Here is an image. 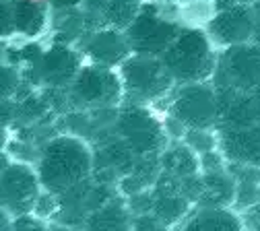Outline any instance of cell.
I'll use <instances>...</instances> for the list:
<instances>
[{"mask_svg": "<svg viewBox=\"0 0 260 231\" xmlns=\"http://www.w3.org/2000/svg\"><path fill=\"white\" fill-rule=\"evenodd\" d=\"M36 172L42 190L54 196H64L73 188L85 184L93 174V151L75 135L54 137L42 149Z\"/></svg>", "mask_w": 260, "mask_h": 231, "instance_id": "cell-1", "label": "cell"}, {"mask_svg": "<svg viewBox=\"0 0 260 231\" xmlns=\"http://www.w3.org/2000/svg\"><path fill=\"white\" fill-rule=\"evenodd\" d=\"M217 46L203 27H182L176 40L161 54L176 85L211 81L217 66Z\"/></svg>", "mask_w": 260, "mask_h": 231, "instance_id": "cell-2", "label": "cell"}, {"mask_svg": "<svg viewBox=\"0 0 260 231\" xmlns=\"http://www.w3.org/2000/svg\"><path fill=\"white\" fill-rule=\"evenodd\" d=\"M118 75L124 85V104L151 106L168 97L176 87V81L159 56L130 54L118 66Z\"/></svg>", "mask_w": 260, "mask_h": 231, "instance_id": "cell-3", "label": "cell"}, {"mask_svg": "<svg viewBox=\"0 0 260 231\" xmlns=\"http://www.w3.org/2000/svg\"><path fill=\"white\" fill-rule=\"evenodd\" d=\"M116 135L135 153V157L159 155L170 143L164 118H159L151 106L124 104L116 114Z\"/></svg>", "mask_w": 260, "mask_h": 231, "instance_id": "cell-4", "label": "cell"}, {"mask_svg": "<svg viewBox=\"0 0 260 231\" xmlns=\"http://www.w3.org/2000/svg\"><path fill=\"white\" fill-rule=\"evenodd\" d=\"M211 83L215 91L236 93H250L260 87V46L246 42L221 48Z\"/></svg>", "mask_w": 260, "mask_h": 231, "instance_id": "cell-5", "label": "cell"}, {"mask_svg": "<svg viewBox=\"0 0 260 231\" xmlns=\"http://www.w3.org/2000/svg\"><path fill=\"white\" fill-rule=\"evenodd\" d=\"M170 116L186 128H215L219 120L217 91L211 81L184 83L172 89Z\"/></svg>", "mask_w": 260, "mask_h": 231, "instance_id": "cell-6", "label": "cell"}, {"mask_svg": "<svg viewBox=\"0 0 260 231\" xmlns=\"http://www.w3.org/2000/svg\"><path fill=\"white\" fill-rule=\"evenodd\" d=\"M180 25L159 13L149 0L141 5V11L124 29L133 54L161 56L180 33Z\"/></svg>", "mask_w": 260, "mask_h": 231, "instance_id": "cell-7", "label": "cell"}, {"mask_svg": "<svg viewBox=\"0 0 260 231\" xmlns=\"http://www.w3.org/2000/svg\"><path fill=\"white\" fill-rule=\"evenodd\" d=\"M71 93L77 104L85 108H118L124 102V85L118 69H108L100 64L81 66L75 81L71 83Z\"/></svg>", "mask_w": 260, "mask_h": 231, "instance_id": "cell-8", "label": "cell"}, {"mask_svg": "<svg viewBox=\"0 0 260 231\" xmlns=\"http://www.w3.org/2000/svg\"><path fill=\"white\" fill-rule=\"evenodd\" d=\"M42 194L38 172L27 163H9L0 176V205L13 217L31 213Z\"/></svg>", "mask_w": 260, "mask_h": 231, "instance_id": "cell-9", "label": "cell"}, {"mask_svg": "<svg viewBox=\"0 0 260 231\" xmlns=\"http://www.w3.org/2000/svg\"><path fill=\"white\" fill-rule=\"evenodd\" d=\"M256 29V13L252 5H232L217 11L205 31L217 48H227L236 44L252 42Z\"/></svg>", "mask_w": 260, "mask_h": 231, "instance_id": "cell-10", "label": "cell"}, {"mask_svg": "<svg viewBox=\"0 0 260 231\" xmlns=\"http://www.w3.org/2000/svg\"><path fill=\"white\" fill-rule=\"evenodd\" d=\"M219 151L227 163L260 168V124L248 128H215Z\"/></svg>", "mask_w": 260, "mask_h": 231, "instance_id": "cell-11", "label": "cell"}, {"mask_svg": "<svg viewBox=\"0 0 260 231\" xmlns=\"http://www.w3.org/2000/svg\"><path fill=\"white\" fill-rule=\"evenodd\" d=\"M85 52L93 64L108 66V69H118L133 54L126 33L116 27H100L93 31L85 46Z\"/></svg>", "mask_w": 260, "mask_h": 231, "instance_id": "cell-12", "label": "cell"}, {"mask_svg": "<svg viewBox=\"0 0 260 231\" xmlns=\"http://www.w3.org/2000/svg\"><path fill=\"white\" fill-rule=\"evenodd\" d=\"M38 71L42 83L50 87H67L75 81L77 73L81 71V58L69 46H54L42 54L38 60Z\"/></svg>", "mask_w": 260, "mask_h": 231, "instance_id": "cell-13", "label": "cell"}, {"mask_svg": "<svg viewBox=\"0 0 260 231\" xmlns=\"http://www.w3.org/2000/svg\"><path fill=\"white\" fill-rule=\"evenodd\" d=\"M176 231H248L234 207H194Z\"/></svg>", "mask_w": 260, "mask_h": 231, "instance_id": "cell-14", "label": "cell"}, {"mask_svg": "<svg viewBox=\"0 0 260 231\" xmlns=\"http://www.w3.org/2000/svg\"><path fill=\"white\" fill-rule=\"evenodd\" d=\"M135 215L130 213L126 198H110L102 207L87 213L83 231H133Z\"/></svg>", "mask_w": 260, "mask_h": 231, "instance_id": "cell-15", "label": "cell"}, {"mask_svg": "<svg viewBox=\"0 0 260 231\" xmlns=\"http://www.w3.org/2000/svg\"><path fill=\"white\" fill-rule=\"evenodd\" d=\"M159 165L161 172L172 174L176 178H188L201 174V159L188 145L182 141H170L164 151L159 153Z\"/></svg>", "mask_w": 260, "mask_h": 231, "instance_id": "cell-16", "label": "cell"}, {"mask_svg": "<svg viewBox=\"0 0 260 231\" xmlns=\"http://www.w3.org/2000/svg\"><path fill=\"white\" fill-rule=\"evenodd\" d=\"M203 196L194 207H234L236 201V180L234 176L221 172H203Z\"/></svg>", "mask_w": 260, "mask_h": 231, "instance_id": "cell-17", "label": "cell"}, {"mask_svg": "<svg viewBox=\"0 0 260 231\" xmlns=\"http://www.w3.org/2000/svg\"><path fill=\"white\" fill-rule=\"evenodd\" d=\"M87 11L102 19L104 27L126 29L141 11V3L137 0H85Z\"/></svg>", "mask_w": 260, "mask_h": 231, "instance_id": "cell-18", "label": "cell"}, {"mask_svg": "<svg viewBox=\"0 0 260 231\" xmlns=\"http://www.w3.org/2000/svg\"><path fill=\"white\" fill-rule=\"evenodd\" d=\"M192 209L194 205L184 194H153L151 213L168 229H176L190 215Z\"/></svg>", "mask_w": 260, "mask_h": 231, "instance_id": "cell-19", "label": "cell"}, {"mask_svg": "<svg viewBox=\"0 0 260 231\" xmlns=\"http://www.w3.org/2000/svg\"><path fill=\"white\" fill-rule=\"evenodd\" d=\"M15 13V31L27 38H36L46 25V7L34 0H17L13 3Z\"/></svg>", "mask_w": 260, "mask_h": 231, "instance_id": "cell-20", "label": "cell"}, {"mask_svg": "<svg viewBox=\"0 0 260 231\" xmlns=\"http://www.w3.org/2000/svg\"><path fill=\"white\" fill-rule=\"evenodd\" d=\"M180 141L184 145H188L199 157L219 149V139H217L215 128H186L184 137Z\"/></svg>", "mask_w": 260, "mask_h": 231, "instance_id": "cell-21", "label": "cell"}, {"mask_svg": "<svg viewBox=\"0 0 260 231\" xmlns=\"http://www.w3.org/2000/svg\"><path fill=\"white\" fill-rule=\"evenodd\" d=\"M11 231H48V223L34 215V213H25V215H15L13 217V229Z\"/></svg>", "mask_w": 260, "mask_h": 231, "instance_id": "cell-22", "label": "cell"}, {"mask_svg": "<svg viewBox=\"0 0 260 231\" xmlns=\"http://www.w3.org/2000/svg\"><path fill=\"white\" fill-rule=\"evenodd\" d=\"M19 89V73L13 66H0V97H11Z\"/></svg>", "mask_w": 260, "mask_h": 231, "instance_id": "cell-23", "label": "cell"}, {"mask_svg": "<svg viewBox=\"0 0 260 231\" xmlns=\"http://www.w3.org/2000/svg\"><path fill=\"white\" fill-rule=\"evenodd\" d=\"M15 33V13L13 3L0 0V38H9Z\"/></svg>", "mask_w": 260, "mask_h": 231, "instance_id": "cell-24", "label": "cell"}, {"mask_svg": "<svg viewBox=\"0 0 260 231\" xmlns=\"http://www.w3.org/2000/svg\"><path fill=\"white\" fill-rule=\"evenodd\" d=\"M133 231H170V229L161 225L153 213H143V215H135Z\"/></svg>", "mask_w": 260, "mask_h": 231, "instance_id": "cell-25", "label": "cell"}, {"mask_svg": "<svg viewBox=\"0 0 260 231\" xmlns=\"http://www.w3.org/2000/svg\"><path fill=\"white\" fill-rule=\"evenodd\" d=\"M199 159H201V174L203 172H221V170H225V165H227V161H225V157L221 155L219 149L211 151V153H205Z\"/></svg>", "mask_w": 260, "mask_h": 231, "instance_id": "cell-26", "label": "cell"}, {"mask_svg": "<svg viewBox=\"0 0 260 231\" xmlns=\"http://www.w3.org/2000/svg\"><path fill=\"white\" fill-rule=\"evenodd\" d=\"M15 118V104L9 97H0V126L11 124Z\"/></svg>", "mask_w": 260, "mask_h": 231, "instance_id": "cell-27", "label": "cell"}, {"mask_svg": "<svg viewBox=\"0 0 260 231\" xmlns=\"http://www.w3.org/2000/svg\"><path fill=\"white\" fill-rule=\"evenodd\" d=\"M13 229V215L0 205V231H11Z\"/></svg>", "mask_w": 260, "mask_h": 231, "instance_id": "cell-28", "label": "cell"}, {"mask_svg": "<svg viewBox=\"0 0 260 231\" xmlns=\"http://www.w3.org/2000/svg\"><path fill=\"white\" fill-rule=\"evenodd\" d=\"M252 7H254V13H256V29H254V38H252V42L260 46V0H256Z\"/></svg>", "mask_w": 260, "mask_h": 231, "instance_id": "cell-29", "label": "cell"}, {"mask_svg": "<svg viewBox=\"0 0 260 231\" xmlns=\"http://www.w3.org/2000/svg\"><path fill=\"white\" fill-rule=\"evenodd\" d=\"M83 3V0H52V5L56 9H75Z\"/></svg>", "mask_w": 260, "mask_h": 231, "instance_id": "cell-30", "label": "cell"}, {"mask_svg": "<svg viewBox=\"0 0 260 231\" xmlns=\"http://www.w3.org/2000/svg\"><path fill=\"white\" fill-rule=\"evenodd\" d=\"M48 231H71V227L64 223H52V225H48Z\"/></svg>", "mask_w": 260, "mask_h": 231, "instance_id": "cell-31", "label": "cell"}, {"mask_svg": "<svg viewBox=\"0 0 260 231\" xmlns=\"http://www.w3.org/2000/svg\"><path fill=\"white\" fill-rule=\"evenodd\" d=\"M7 165H9L7 157H5L3 153H0V176H3V172H5V168H7Z\"/></svg>", "mask_w": 260, "mask_h": 231, "instance_id": "cell-32", "label": "cell"}, {"mask_svg": "<svg viewBox=\"0 0 260 231\" xmlns=\"http://www.w3.org/2000/svg\"><path fill=\"white\" fill-rule=\"evenodd\" d=\"M252 93H254V95H256V97H258V99H260V87H256V89H254V91H252Z\"/></svg>", "mask_w": 260, "mask_h": 231, "instance_id": "cell-33", "label": "cell"}, {"mask_svg": "<svg viewBox=\"0 0 260 231\" xmlns=\"http://www.w3.org/2000/svg\"><path fill=\"white\" fill-rule=\"evenodd\" d=\"M161 3H176V0H161Z\"/></svg>", "mask_w": 260, "mask_h": 231, "instance_id": "cell-34", "label": "cell"}]
</instances>
